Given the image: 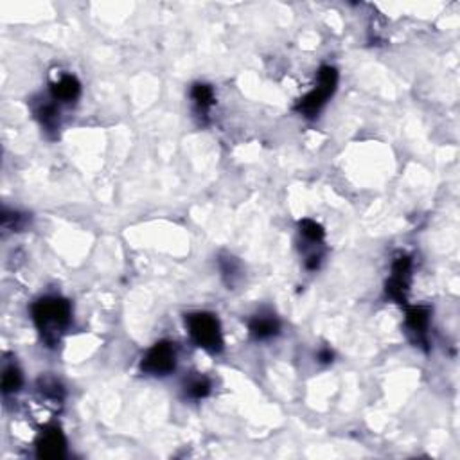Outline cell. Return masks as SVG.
Segmentation results:
<instances>
[{
	"instance_id": "obj_1",
	"label": "cell",
	"mask_w": 460,
	"mask_h": 460,
	"mask_svg": "<svg viewBox=\"0 0 460 460\" xmlns=\"http://www.w3.org/2000/svg\"><path fill=\"white\" fill-rule=\"evenodd\" d=\"M31 313L43 342L47 343L49 347H54L62 338L63 331L71 324V302L62 297H45L33 304Z\"/></svg>"
},
{
	"instance_id": "obj_2",
	"label": "cell",
	"mask_w": 460,
	"mask_h": 460,
	"mask_svg": "<svg viewBox=\"0 0 460 460\" xmlns=\"http://www.w3.org/2000/svg\"><path fill=\"white\" fill-rule=\"evenodd\" d=\"M185 326L189 329L192 342L198 347L205 349L209 352H222L223 351V336L219 322L211 313H191L185 316Z\"/></svg>"
},
{
	"instance_id": "obj_3",
	"label": "cell",
	"mask_w": 460,
	"mask_h": 460,
	"mask_svg": "<svg viewBox=\"0 0 460 460\" xmlns=\"http://www.w3.org/2000/svg\"><path fill=\"white\" fill-rule=\"evenodd\" d=\"M336 85H338V72L333 67H322L318 72V86L313 92H309L304 99H301L297 110L306 115V117H315L316 113L322 110L329 98L335 94Z\"/></svg>"
},
{
	"instance_id": "obj_4",
	"label": "cell",
	"mask_w": 460,
	"mask_h": 460,
	"mask_svg": "<svg viewBox=\"0 0 460 460\" xmlns=\"http://www.w3.org/2000/svg\"><path fill=\"white\" fill-rule=\"evenodd\" d=\"M175 345L171 342H159L146 352V356L142 358L141 369L146 374L166 376L171 371H175Z\"/></svg>"
},
{
	"instance_id": "obj_5",
	"label": "cell",
	"mask_w": 460,
	"mask_h": 460,
	"mask_svg": "<svg viewBox=\"0 0 460 460\" xmlns=\"http://www.w3.org/2000/svg\"><path fill=\"white\" fill-rule=\"evenodd\" d=\"M410 275H412V261H410V258L396 259L394 266H392V277L386 282V293L399 304L406 302Z\"/></svg>"
},
{
	"instance_id": "obj_6",
	"label": "cell",
	"mask_w": 460,
	"mask_h": 460,
	"mask_svg": "<svg viewBox=\"0 0 460 460\" xmlns=\"http://www.w3.org/2000/svg\"><path fill=\"white\" fill-rule=\"evenodd\" d=\"M67 452V441L62 430L58 426H51L40 435L38 442H36V455L40 459L56 460L62 459Z\"/></svg>"
},
{
	"instance_id": "obj_7",
	"label": "cell",
	"mask_w": 460,
	"mask_h": 460,
	"mask_svg": "<svg viewBox=\"0 0 460 460\" xmlns=\"http://www.w3.org/2000/svg\"><path fill=\"white\" fill-rule=\"evenodd\" d=\"M430 326V308L426 306H412L406 311V328L410 333L418 336V340L425 342L426 331Z\"/></svg>"
},
{
	"instance_id": "obj_8",
	"label": "cell",
	"mask_w": 460,
	"mask_h": 460,
	"mask_svg": "<svg viewBox=\"0 0 460 460\" xmlns=\"http://www.w3.org/2000/svg\"><path fill=\"white\" fill-rule=\"evenodd\" d=\"M248 329L250 335L254 336L255 340H266L277 335L279 329H281V324H279V320L273 315H265V313H261V315H255L254 318L250 320Z\"/></svg>"
},
{
	"instance_id": "obj_9",
	"label": "cell",
	"mask_w": 460,
	"mask_h": 460,
	"mask_svg": "<svg viewBox=\"0 0 460 460\" xmlns=\"http://www.w3.org/2000/svg\"><path fill=\"white\" fill-rule=\"evenodd\" d=\"M51 94L52 99H56V101L72 103L81 94V85H79V81L74 76H63L59 81H56L51 86Z\"/></svg>"
},
{
	"instance_id": "obj_10",
	"label": "cell",
	"mask_w": 460,
	"mask_h": 460,
	"mask_svg": "<svg viewBox=\"0 0 460 460\" xmlns=\"http://www.w3.org/2000/svg\"><path fill=\"white\" fill-rule=\"evenodd\" d=\"M191 96L195 99L198 110H202V112H205L207 108H211L214 105V92H212V88L209 85L198 83V85L192 86Z\"/></svg>"
},
{
	"instance_id": "obj_11",
	"label": "cell",
	"mask_w": 460,
	"mask_h": 460,
	"mask_svg": "<svg viewBox=\"0 0 460 460\" xmlns=\"http://www.w3.org/2000/svg\"><path fill=\"white\" fill-rule=\"evenodd\" d=\"M219 266H222L223 277L226 279V284L234 286L236 281L241 277V265L238 263V259L226 255V258L219 259Z\"/></svg>"
},
{
	"instance_id": "obj_12",
	"label": "cell",
	"mask_w": 460,
	"mask_h": 460,
	"mask_svg": "<svg viewBox=\"0 0 460 460\" xmlns=\"http://www.w3.org/2000/svg\"><path fill=\"white\" fill-rule=\"evenodd\" d=\"M22 383H24L22 372L16 367H8L4 374H2V390H4V394H15V392H18Z\"/></svg>"
},
{
	"instance_id": "obj_13",
	"label": "cell",
	"mask_w": 460,
	"mask_h": 460,
	"mask_svg": "<svg viewBox=\"0 0 460 460\" xmlns=\"http://www.w3.org/2000/svg\"><path fill=\"white\" fill-rule=\"evenodd\" d=\"M299 226H301V234L304 236L308 241L318 243L324 238V229H322V225H318V223L313 222V219H302Z\"/></svg>"
},
{
	"instance_id": "obj_14",
	"label": "cell",
	"mask_w": 460,
	"mask_h": 460,
	"mask_svg": "<svg viewBox=\"0 0 460 460\" xmlns=\"http://www.w3.org/2000/svg\"><path fill=\"white\" fill-rule=\"evenodd\" d=\"M38 117L42 121L43 128L47 130H56L58 126V110H56L54 105H43L38 108Z\"/></svg>"
},
{
	"instance_id": "obj_15",
	"label": "cell",
	"mask_w": 460,
	"mask_h": 460,
	"mask_svg": "<svg viewBox=\"0 0 460 460\" xmlns=\"http://www.w3.org/2000/svg\"><path fill=\"white\" fill-rule=\"evenodd\" d=\"M209 392H211V383H209V379L205 378H198L188 385V394L195 399L207 398Z\"/></svg>"
},
{
	"instance_id": "obj_16",
	"label": "cell",
	"mask_w": 460,
	"mask_h": 460,
	"mask_svg": "<svg viewBox=\"0 0 460 460\" xmlns=\"http://www.w3.org/2000/svg\"><path fill=\"white\" fill-rule=\"evenodd\" d=\"M40 390H42V394L49 396V398L52 399L63 398L62 386H59V383H56L54 379H42V381H40Z\"/></svg>"
},
{
	"instance_id": "obj_17",
	"label": "cell",
	"mask_w": 460,
	"mask_h": 460,
	"mask_svg": "<svg viewBox=\"0 0 460 460\" xmlns=\"http://www.w3.org/2000/svg\"><path fill=\"white\" fill-rule=\"evenodd\" d=\"M318 358H320V362H324V363L333 362V352L329 351V349H324V351L318 355Z\"/></svg>"
}]
</instances>
